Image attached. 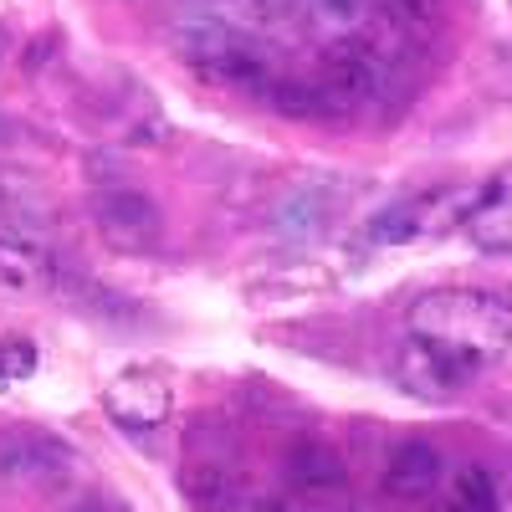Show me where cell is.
Wrapping results in <instances>:
<instances>
[{"mask_svg": "<svg viewBox=\"0 0 512 512\" xmlns=\"http://www.w3.org/2000/svg\"><path fill=\"white\" fill-rule=\"evenodd\" d=\"M512 349V308L482 287H436L420 292L405 318V344L395 379L405 395L456 400L502 364Z\"/></svg>", "mask_w": 512, "mask_h": 512, "instance_id": "6da1fadb", "label": "cell"}, {"mask_svg": "<svg viewBox=\"0 0 512 512\" xmlns=\"http://www.w3.org/2000/svg\"><path fill=\"white\" fill-rule=\"evenodd\" d=\"M390 77H395V62L384 57L379 41L354 36V41H338L308 82L277 88V108L282 113H313V118H354L390 93Z\"/></svg>", "mask_w": 512, "mask_h": 512, "instance_id": "7a4b0ae2", "label": "cell"}, {"mask_svg": "<svg viewBox=\"0 0 512 512\" xmlns=\"http://www.w3.org/2000/svg\"><path fill=\"white\" fill-rule=\"evenodd\" d=\"M180 52L205 82H216V88H231V93H246V98H277L267 57L256 52V41H246L226 21H190L180 31Z\"/></svg>", "mask_w": 512, "mask_h": 512, "instance_id": "3957f363", "label": "cell"}, {"mask_svg": "<svg viewBox=\"0 0 512 512\" xmlns=\"http://www.w3.org/2000/svg\"><path fill=\"white\" fill-rule=\"evenodd\" d=\"M349 466L323 441H297L282 461V507L287 512H349Z\"/></svg>", "mask_w": 512, "mask_h": 512, "instance_id": "277c9868", "label": "cell"}, {"mask_svg": "<svg viewBox=\"0 0 512 512\" xmlns=\"http://www.w3.org/2000/svg\"><path fill=\"white\" fill-rule=\"evenodd\" d=\"M472 195H477V190H472ZM472 195H456L451 185L405 195V200H395V205H384L379 216L369 221L364 246H415V241H431V236H441L446 226H461Z\"/></svg>", "mask_w": 512, "mask_h": 512, "instance_id": "5b68a950", "label": "cell"}, {"mask_svg": "<svg viewBox=\"0 0 512 512\" xmlns=\"http://www.w3.org/2000/svg\"><path fill=\"white\" fill-rule=\"evenodd\" d=\"M82 472V456L52 431H11L0 441V482L26 492H57Z\"/></svg>", "mask_w": 512, "mask_h": 512, "instance_id": "8992f818", "label": "cell"}, {"mask_svg": "<svg viewBox=\"0 0 512 512\" xmlns=\"http://www.w3.org/2000/svg\"><path fill=\"white\" fill-rule=\"evenodd\" d=\"M93 226H98L108 251L149 256L164 241V210L134 185H108L93 195Z\"/></svg>", "mask_w": 512, "mask_h": 512, "instance_id": "52a82bcc", "label": "cell"}, {"mask_svg": "<svg viewBox=\"0 0 512 512\" xmlns=\"http://www.w3.org/2000/svg\"><path fill=\"white\" fill-rule=\"evenodd\" d=\"M103 410H108L113 425H123V431L149 436L175 415V384H169V374L154 369V364H134V369L113 374V384L103 390Z\"/></svg>", "mask_w": 512, "mask_h": 512, "instance_id": "ba28073f", "label": "cell"}, {"mask_svg": "<svg viewBox=\"0 0 512 512\" xmlns=\"http://www.w3.org/2000/svg\"><path fill=\"white\" fill-rule=\"evenodd\" d=\"M338 216H344V185H333V180H303V185H287L272 200L267 226H272V236L303 246V241H318Z\"/></svg>", "mask_w": 512, "mask_h": 512, "instance_id": "9c48e42d", "label": "cell"}, {"mask_svg": "<svg viewBox=\"0 0 512 512\" xmlns=\"http://www.w3.org/2000/svg\"><path fill=\"white\" fill-rule=\"evenodd\" d=\"M461 231L487 256H512V164H502L472 195V205H466V216H461Z\"/></svg>", "mask_w": 512, "mask_h": 512, "instance_id": "30bf717a", "label": "cell"}, {"mask_svg": "<svg viewBox=\"0 0 512 512\" xmlns=\"http://www.w3.org/2000/svg\"><path fill=\"white\" fill-rule=\"evenodd\" d=\"M446 456L431 446V441H400L390 451V461H384V492H390L395 502H425V497H436L446 487Z\"/></svg>", "mask_w": 512, "mask_h": 512, "instance_id": "8fae6325", "label": "cell"}, {"mask_svg": "<svg viewBox=\"0 0 512 512\" xmlns=\"http://www.w3.org/2000/svg\"><path fill=\"white\" fill-rule=\"evenodd\" d=\"M62 282L52 246L26 231H0V287L6 292H47Z\"/></svg>", "mask_w": 512, "mask_h": 512, "instance_id": "7c38bea8", "label": "cell"}, {"mask_svg": "<svg viewBox=\"0 0 512 512\" xmlns=\"http://www.w3.org/2000/svg\"><path fill=\"white\" fill-rule=\"evenodd\" d=\"M52 221H57L52 195L41 190L36 180L16 175V169H0V231H26V236H41Z\"/></svg>", "mask_w": 512, "mask_h": 512, "instance_id": "4fadbf2b", "label": "cell"}, {"mask_svg": "<svg viewBox=\"0 0 512 512\" xmlns=\"http://www.w3.org/2000/svg\"><path fill=\"white\" fill-rule=\"evenodd\" d=\"M185 492H190V502L200 512H241V507H251L246 482L231 472V466H221V461L190 466V472H185Z\"/></svg>", "mask_w": 512, "mask_h": 512, "instance_id": "5bb4252c", "label": "cell"}, {"mask_svg": "<svg viewBox=\"0 0 512 512\" xmlns=\"http://www.w3.org/2000/svg\"><path fill=\"white\" fill-rule=\"evenodd\" d=\"M441 512H502L497 477L482 461H466L461 472H451L446 487H441Z\"/></svg>", "mask_w": 512, "mask_h": 512, "instance_id": "9a60e30c", "label": "cell"}, {"mask_svg": "<svg viewBox=\"0 0 512 512\" xmlns=\"http://www.w3.org/2000/svg\"><path fill=\"white\" fill-rule=\"evenodd\" d=\"M379 26L400 36V41H420V36H431L436 21H441V0H379L374 6Z\"/></svg>", "mask_w": 512, "mask_h": 512, "instance_id": "2e32d148", "label": "cell"}, {"mask_svg": "<svg viewBox=\"0 0 512 512\" xmlns=\"http://www.w3.org/2000/svg\"><path fill=\"white\" fill-rule=\"evenodd\" d=\"M374 6H379V0H313V16H318V26H323L328 36L354 41V36H364Z\"/></svg>", "mask_w": 512, "mask_h": 512, "instance_id": "e0dca14e", "label": "cell"}, {"mask_svg": "<svg viewBox=\"0 0 512 512\" xmlns=\"http://www.w3.org/2000/svg\"><path fill=\"white\" fill-rule=\"evenodd\" d=\"M36 344L31 338H0V395L16 390V384H26L36 374Z\"/></svg>", "mask_w": 512, "mask_h": 512, "instance_id": "ac0fdd59", "label": "cell"}, {"mask_svg": "<svg viewBox=\"0 0 512 512\" xmlns=\"http://www.w3.org/2000/svg\"><path fill=\"white\" fill-rule=\"evenodd\" d=\"M77 512H134V507H128V502H118V497H88V502H82Z\"/></svg>", "mask_w": 512, "mask_h": 512, "instance_id": "d6986e66", "label": "cell"}, {"mask_svg": "<svg viewBox=\"0 0 512 512\" xmlns=\"http://www.w3.org/2000/svg\"><path fill=\"white\" fill-rule=\"evenodd\" d=\"M0 62H6V31H0Z\"/></svg>", "mask_w": 512, "mask_h": 512, "instance_id": "ffe728a7", "label": "cell"}]
</instances>
